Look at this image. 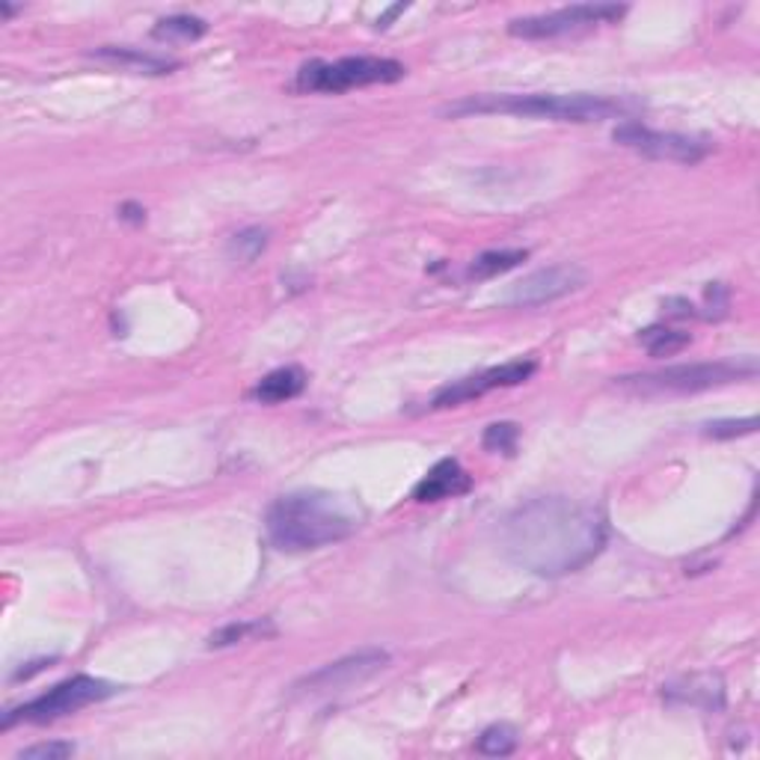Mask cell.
Instances as JSON below:
<instances>
[{"label":"cell","mask_w":760,"mask_h":760,"mask_svg":"<svg viewBox=\"0 0 760 760\" xmlns=\"http://www.w3.org/2000/svg\"><path fill=\"white\" fill-rule=\"evenodd\" d=\"M208 24L196 15H170V19H161L155 24L152 36L155 39H167V42H194L199 36H206Z\"/></svg>","instance_id":"2e32d148"},{"label":"cell","mask_w":760,"mask_h":760,"mask_svg":"<svg viewBox=\"0 0 760 760\" xmlns=\"http://www.w3.org/2000/svg\"><path fill=\"white\" fill-rule=\"evenodd\" d=\"M96 57L110 60V63H117V65H125V69H131V72H146V75H163V72H170V69L179 65L175 60H167V57L143 54V51H137V48H117V45H105V48H98Z\"/></svg>","instance_id":"5bb4252c"},{"label":"cell","mask_w":760,"mask_h":760,"mask_svg":"<svg viewBox=\"0 0 760 760\" xmlns=\"http://www.w3.org/2000/svg\"><path fill=\"white\" fill-rule=\"evenodd\" d=\"M639 342L651 351L653 357H669V354H677L689 345V333L669 330V327H648L639 333Z\"/></svg>","instance_id":"ac0fdd59"},{"label":"cell","mask_w":760,"mask_h":760,"mask_svg":"<svg viewBox=\"0 0 760 760\" xmlns=\"http://www.w3.org/2000/svg\"><path fill=\"white\" fill-rule=\"evenodd\" d=\"M532 359H514V363H505V366H497V369L478 371V375H469V378H461L455 383H449L443 390L437 392L431 399V407L434 410H443V407H457V404L473 402V399H481L485 392L502 390V387H517L523 380H529L535 375Z\"/></svg>","instance_id":"9c48e42d"},{"label":"cell","mask_w":760,"mask_h":760,"mask_svg":"<svg viewBox=\"0 0 760 760\" xmlns=\"http://www.w3.org/2000/svg\"><path fill=\"white\" fill-rule=\"evenodd\" d=\"M526 259H529V253L526 250H488V253H481L478 259L469 261L467 280H476V283H481V280H490V277H500V273L511 271V268H517V265Z\"/></svg>","instance_id":"9a60e30c"},{"label":"cell","mask_w":760,"mask_h":760,"mask_svg":"<svg viewBox=\"0 0 760 760\" xmlns=\"http://www.w3.org/2000/svg\"><path fill=\"white\" fill-rule=\"evenodd\" d=\"M75 755V746L72 743H39V746H30L24 749L19 758L22 760H65Z\"/></svg>","instance_id":"603a6c76"},{"label":"cell","mask_w":760,"mask_h":760,"mask_svg":"<svg viewBox=\"0 0 760 760\" xmlns=\"http://www.w3.org/2000/svg\"><path fill=\"white\" fill-rule=\"evenodd\" d=\"M265 247H268V229L250 226L238 232V235H232V241H229V259L250 265V261L259 259V253Z\"/></svg>","instance_id":"d6986e66"},{"label":"cell","mask_w":760,"mask_h":760,"mask_svg":"<svg viewBox=\"0 0 760 760\" xmlns=\"http://www.w3.org/2000/svg\"><path fill=\"white\" fill-rule=\"evenodd\" d=\"M273 624L268 621H241V624H229L223 630L211 633L208 639V648H229V645H238V641L247 639H265V636H273Z\"/></svg>","instance_id":"e0dca14e"},{"label":"cell","mask_w":760,"mask_h":760,"mask_svg":"<svg viewBox=\"0 0 760 760\" xmlns=\"http://www.w3.org/2000/svg\"><path fill=\"white\" fill-rule=\"evenodd\" d=\"M407 75L399 60L390 57H345L336 63L312 60L301 65L294 87L301 93H348L357 87H375V84H395Z\"/></svg>","instance_id":"277c9868"},{"label":"cell","mask_w":760,"mask_h":760,"mask_svg":"<svg viewBox=\"0 0 760 760\" xmlns=\"http://www.w3.org/2000/svg\"><path fill=\"white\" fill-rule=\"evenodd\" d=\"M583 283H586V273H583V268H576V265L541 268V271L523 277L520 283H514V289L508 292V304L520 306V309L553 304L559 297L583 289Z\"/></svg>","instance_id":"30bf717a"},{"label":"cell","mask_w":760,"mask_h":760,"mask_svg":"<svg viewBox=\"0 0 760 760\" xmlns=\"http://www.w3.org/2000/svg\"><path fill=\"white\" fill-rule=\"evenodd\" d=\"M473 488V478L455 457H443L440 464L431 467V473L413 488V500L416 502H440L464 497Z\"/></svg>","instance_id":"7c38bea8"},{"label":"cell","mask_w":760,"mask_h":760,"mask_svg":"<svg viewBox=\"0 0 760 760\" xmlns=\"http://www.w3.org/2000/svg\"><path fill=\"white\" fill-rule=\"evenodd\" d=\"M624 12H627V7H618V3H576V7H565V10L543 12V15L514 19L508 24V33L517 39H555V36L618 22Z\"/></svg>","instance_id":"52a82bcc"},{"label":"cell","mask_w":760,"mask_h":760,"mask_svg":"<svg viewBox=\"0 0 760 760\" xmlns=\"http://www.w3.org/2000/svg\"><path fill=\"white\" fill-rule=\"evenodd\" d=\"M758 428V419L749 416V419H722V422L704 425V434L713 437V440H731V437L751 434Z\"/></svg>","instance_id":"7402d4cb"},{"label":"cell","mask_w":760,"mask_h":760,"mask_svg":"<svg viewBox=\"0 0 760 760\" xmlns=\"http://www.w3.org/2000/svg\"><path fill=\"white\" fill-rule=\"evenodd\" d=\"M117 692V686L108 684V681H98V677H89V674H75L63 684H57L54 689H48L45 696L33 698L27 704L15 707L3 716V725L0 728L10 731L15 722H33V725H48L54 719L72 716L77 710H84L89 704H98Z\"/></svg>","instance_id":"8992f818"},{"label":"cell","mask_w":760,"mask_h":760,"mask_svg":"<svg viewBox=\"0 0 760 760\" xmlns=\"http://www.w3.org/2000/svg\"><path fill=\"white\" fill-rule=\"evenodd\" d=\"M304 387H306L304 369H297V366H285V369H277L271 371V375H265V378L256 383L253 399L261 404H283L297 399V395L304 392Z\"/></svg>","instance_id":"4fadbf2b"},{"label":"cell","mask_w":760,"mask_h":760,"mask_svg":"<svg viewBox=\"0 0 760 760\" xmlns=\"http://www.w3.org/2000/svg\"><path fill=\"white\" fill-rule=\"evenodd\" d=\"M514 749H517V731L508 725H493L478 737V751L488 758H505Z\"/></svg>","instance_id":"ffe728a7"},{"label":"cell","mask_w":760,"mask_h":760,"mask_svg":"<svg viewBox=\"0 0 760 760\" xmlns=\"http://www.w3.org/2000/svg\"><path fill=\"white\" fill-rule=\"evenodd\" d=\"M758 359H722V363H689V366H669L663 371L648 375H627L618 378L621 387L636 392H701L713 387H725L734 380L755 378Z\"/></svg>","instance_id":"5b68a950"},{"label":"cell","mask_w":760,"mask_h":760,"mask_svg":"<svg viewBox=\"0 0 760 760\" xmlns=\"http://www.w3.org/2000/svg\"><path fill=\"white\" fill-rule=\"evenodd\" d=\"M390 663V653L387 651H359L354 657H345L339 663H330L324 669H318L316 674L304 677L297 689H306V692H327V689H342V686H351L363 681V677H371L375 672H380L383 665Z\"/></svg>","instance_id":"8fae6325"},{"label":"cell","mask_w":760,"mask_h":760,"mask_svg":"<svg viewBox=\"0 0 760 760\" xmlns=\"http://www.w3.org/2000/svg\"><path fill=\"white\" fill-rule=\"evenodd\" d=\"M265 529L277 550L306 553L351 538L359 529V514L348 500L327 490H297L273 502Z\"/></svg>","instance_id":"7a4b0ae2"},{"label":"cell","mask_w":760,"mask_h":760,"mask_svg":"<svg viewBox=\"0 0 760 760\" xmlns=\"http://www.w3.org/2000/svg\"><path fill=\"white\" fill-rule=\"evenodd\" d=\"M603 511L571 497L529 500L508 514L502 543L514 565L538 576L574 574L606 547Z\"/></svg>","instance_id":"6da1fadb"},{"label":"cell","mask_w":760,"mask_h":760,"mask_svg":"<svg viewBox=\"0 0 760 760\" xmlns=\"http://www.w3.org/2000/svg\"><path fill=\"white\" fill-rule=\"evenodd\" d=\"M612 137H615V143H621V146L633 149V152L648 155V158H657V161L696 163L710 155V143L707 140L686 137V134H674V131H653L636 120L621 122L618 128L612 131Z\"/></svg>","instance_id":"ba28073f"},{"label":"cell","mask_w":760,"mask_h":760,"mask_svg":"<svg viewBox=\"0 0 760 760\" xmlns=\"http://www.w3.org/2000/svg\"><path fill=\"white\" fill-rule=\"evenodd\" d=\"M517 440H520V428L514 422L490 425L488 431H485V437H481V443H485L488 452H502V455H514Z\"/></svg>","instance_id":"44dd1931"},{"label":"cell","mask_w":760,"mask_h":760,"mask_svg":"<svg viewBox=\"0 0 760 760\" xmlns=\"http://www.w3.org/2000/svg\"><path fill=\"white\" fill-rule=\"evenodd\" d=\"M639 110L633 98L591 96H555V93H529V96H473L449 105L443 113L449 117H473V113H514V117H538L555 122H603L615 117H630Z\"/></svg>","instance_id":"3957f363"},{"label":"cell","mask_w":760,"mask_h":760,"mask_svg":"<svg viewBox=\"0 0 760 760\" xmlns=\"http://www.w3.org/2000/svg\"><path fill=\"white\" fill-rule=\"evenodd\" d=\"M120 214L125 220H134V223H143V218H146V211H143L140 206H131V203H125V206L120 208Z\"/></svg>","instance_id":"cb8c5ba5"},{"label":"cell","mask_w":760,"mask_h":760,"mask_svg":"<svg viewBox=\"0 0 760 760\" xmlns=\"http://www.w3.org/2000/svg\"><path fill=\"white\" fill-rule=\"evenodd\" d=\"M404 10H407V7H404V3H399V7H392V10L387 12V15H383V19H378V27H390V22H392V19H395V15H402Z\"/></svg>","instance_id":"d4e9b609"}]
</instances>
